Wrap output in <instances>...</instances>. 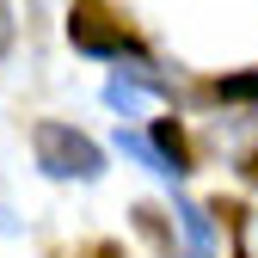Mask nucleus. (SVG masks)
<instances>
[{
	"label": "nucleus",
	"instance_id": "nucleus-1",
	"mask_svg": "<svg viewBox=\"0 0 258 258\" xmlns=\"http://www.w3.org/2000/svg\"><path fill=\"white\" fill-rule=\"evenodd\" d=\"M68 37H74V49H86V55H142V37L129 31V19L111 7V0H74L68 7Z\"/></svg>",
	"mask_w": 258,
	"mask_h": 258
},
{
	"label": "nucleus",
	"instance_id": "nucleus-2",
	"mask_svg": "<svg viewBox=\"0 0 258 258\" xmlns=\"http://www.w3.org/2000/svg\"><path fill=\"white\" fill-rule=\"evenodd\" d=\"M37 148H43V166L49 172H80V178H92L99 172V154H92V142H80V136H68V129H55V123H43L37 129Z\"/></svg>",
	"mask_w": 258,
	"mask_h": 258
},
{
	"label": "nucleus",
	"instance_id": "nucleus-3",
	"mask_svg": "<svg viewBox=\"0 0 258 258\" xmlns=\"http://www.w3.org/2000/svg\"><path fill=\"white\" fill-rule=\"evenodd\" d=\"M154 142H160V148L172 154V172H190V142H184V129H178L172 117H166V123L154 129Z\"/></svg>",
	"mask_w": 258,
	"mask_h": 258
},
{
	"label": "nucleus",
	"instance_id": "nucleus-4",
	"mask_svg": "<svg viewBox=\"0 0 258 258\" xmlns=\"http://www.w3.org/2000/svg\"><path fill=\"white\" fill-rule=\"evenodd\" d=\"M209 92H215V99H258V68H252V74H228V80H215Z\"/></svg>",
	"mask_w": 258,
	"mask_h": 258
},
{
	"label": "nucleus",
	"instance_id": "nucleus-5",
	"mask_svg": "<svg viewBox=\"0 0 258 258\" xmlns=\"http://www.w3.org/2000/svg\"><path fill=\"white\" fill-rule=\"evenodd\" d=\"M55 258H123V246H111V240H99V246H86V252H55Z\"/></svg>",
	"mask_w": 258,
	"mask_h": 258
},
{
	"label": "nucleus",
	"instance_id": "nucleus-6",
	"mask_svg": "<svg viewBox=\"0 0 258 258\" xmlns=\"http://www.w3.org/2000/svg\"><path fill=\"white\" fill-rule=\"evenodd\" d=\"M7 49H13V7L0 0V55H7Z\"/></svg>",
	"mask_w": 258,
	"mask_h": 258
},
{
	"label": "nucleus",
	"instance_id": "nucleus-7",
	"mask_svg": "<svg viewBox=\"0 0 258 258\" xmlns=\"http://www.w3.org/2000/svg\"><path fill=\"white\" fill-rule=\"evenodd\" d=\"M246 178H252V184H258V148H252V154H246Z\"/></svg>",
	"mask_w": 258,
	"mask_h": 258
}]
</instances>
